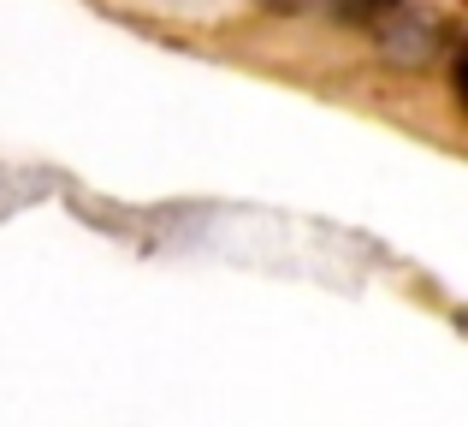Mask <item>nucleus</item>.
Returning a JSON list of instances; mask_svg holds the SVG:
<instances>
[{"label": "nucleus", "mask_w": 468, "mask_h": 427, "mask_svg": "<svg viewBox=\"0 0 468 427\" xmlns=\"http://www.w3.org/2000/svg\"><path fill=\"white\" fill-rule=\"evenodd\" d=\"M445 42H451V30L433 6H398L379 24L374 54H379V66H391V71H421L445 54Z\"/></svg>", "instance_id": "1"}, {"label": "nucleus", "mask_w": 468, "mask_h": 427, "mask_svg": "<svg viewBox=\"0 0 468 427\" xmlns=\"http://www.w3.org/2000/svg\"><path fill=\"white\" fill-rule=\"evenodd\" d=\"M451 95H457V107L468 113V36L451 48Z\"/></svg>", "instance_id": "3"}, {"label": "nucleus", "mask_w": 468, "mask_h": 427, "mask_svg": "<svg viewBox=\"0 0 468 427\" xmlns=\"http://www.w3.org/2000/svg\"><path fill=\"white\" fill-rule=\"evenodd\" d=\"M457 326H463V333H468V309H457Z\"/></svg>", "instance_id": "4"}, {"label": "nucleus", "mask_w": 468, "mask_h": 427, "mask_svg": "<svg viewBox=\"0 0 468 427\" xmlns=\"http://www.w3.org/2000/svg\"><path fill=\"white\" fill-rule=\"evenodd\" d=\"M403 0H326V12L338 24H386Z\"/></svg>", "instance_id": "2"}]
</instances>
